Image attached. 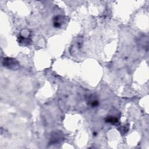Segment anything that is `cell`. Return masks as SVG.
<instances>
[{
  "instance_id": "2",
  "label": "cell",
  "mask_w": 149,
  "mask_h": 149,
  "mask_svg": "<svg viewBox=\"0 0 149 149\" xmlns=\"http://www.w3.org/2000/svg\"><path fill=\"white\" fill-rule=\"evenodd\" d=\"M65 23V17L63 16H57L54 17L53 24L55 27L60 28L62 25H63Z\"/></svg>"
},
{
  "instance_id": "4",
  "label": "cell",
  "mask_w": 149,
  "mask_h": 149,
  "mask_svg": "<svg viewBox=\"0 0 149 149\" xmlns=\"http://www.w3.org/2000/svg\"><path fill=\"white\" fill-rule=\"evenodd\" d=\"M63 139V136L61 134L60 132H55L51 136L50 141L51 144H56L61 142V140Z\"/></svg>"
},
{
  "instance_id": "3",
  "label": "cell",
  "mask_w": 149,
  "mask_h": 149,
  "mask_svg": "<svg viewBox=\"0 0 149 149\" xmlns=\"http://www.w3.org/2000/svg\"><path fill=\"white\" fill-rule=\"evenodd\" d=\"M18 42L22 45L26 46L29 45L31 42V39L29 36H24L23 35H20L18 37Z\"/></svg>"
},
{
  "instance_id": "6",
  "label": "cell",
  "mask_w": 149,
  "mask_h": 149,
  "mask_svg": "<svg viewBox=\"0 0 149 149\" xmlns=\"http://www.w3.org/2000/svg\"><path fill=\"white\" fill-rule=\"evenodd\" d=\"M105 120L107 123H109L111 124H116L118 122L119 119L117 116H116L115 115H110L107 116Z\"/></svg>"
},
{
  "instance_id": "5",
  "label": "cell",
  "mask_w": 149,
  "mask_h": 149,
  "mask_svg": "<svg viewBox=\"0 0 149 149\" xmlns=\"http://www.w3.org/2000/svg\"><path fill=\"white\" fill-rule=\"evenodd\" d=\"M87 102L88 103V105H90L92 108H95L98 106L99 105V101L93 95H91L88 98Z\"/></svg>"
},
{
  "instance_id": "1",
  "label": "cell",
  "mask_w": 149,
  "mask_h": 149,
  "mask_svg": "<svg viewBox=\"0 0 149 149\" xmlns=\"http://www.w3.org/2000/svg\"><path fill=\"white\" fill-rule=\"evenodd\" d=\"M2 65L4 67L10 70H17L19 68V63L15 58H4L2 61Z\"/></svg>"
}]
</instances>
